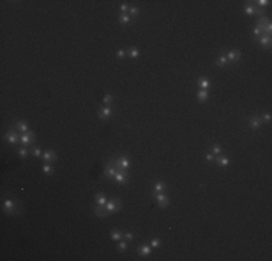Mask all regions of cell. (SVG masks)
Returning a JSON list of instances; mask_svg holds the SVG:
<instances>
[{"mask_svg": "<svg viewBox=\"0 0 272 261\" xmlns=\"http://www.w3.org/2000/svg\"><path fill=\"white\" fill-rule=\"evenodd\" d=\"M120 206H122V203H120V199H112V200H107V203H106V206H104V209H106V212L110 215V213H116L117 210L120 209Z\"/></svg>", "mask_w": 272, "mask_h": 261, "instance_id": "1", "label": "cell"}, {"mask_svg": "<svg viewBox=\"0 0 272 261\" xmlns=\"http://www.w3.org/2000/svg\"><path fill=\"white\" fill-rule=\"evenodd\" d=\"M4 138H6L7 142H10L12 145H16L17 142L20 141V137L17 135L15 131H12V129H10V131H7V134H6V137H4Z\"/></svg>", "mask_w": 272, "mask_h": 261, "instance_id": "2", "label": "cell"}, {"mask_svg": "<svg viewBox=\"0 0 272 261\" xmlns=\"http://www.w3.org/2000/svg\"><path fill=\"white\" fill-rule=\"evenodd\" d=\"M116 167H115V161L113 162H109L107 165H106V168H104V175L107 177V178H112L115 174H116Z\"/></svg>", "mask_w": 272, "mask_h": 261, "instance_id": "3", "label": "cell"}, {"mask_svg": "<svg viewBox=\"0 0 272 261\" xmlns=\"http://www.w3.org/2000/svg\"><path fill=\"white\" fill-rule=\"evenodd\" d=\"M151 252H152V247H151V244H142V245L139 247V255H142V257H148V255H151Z\"/></svg>", "mask_w": 272, "mask_h": 261, "instance_id": "4", "label": "cell"}, {"mask_svg": "<svg viewBox=\"0 0 272 261\" xmlns=\"http://www.w3.org/2000/svg\"><path fill=\"white\" fill-rule=\"evenodd\" d=\"M245 13H246V15H255V13L262 15V10L258 9V7L253 6V4H246V6H245Z\"/></svg>", "mask_w": 272, "mask_h": 261, "instance_id": "5", "label": "cell"}, {"mask_svg": "<svg viewBox=\"0 0 272 261\" xmlns=\"http://www.w3.org/2000/svg\"><path fill=\"white\" fill-rule=\"evenodd\" d=\"M112 113H113V112H112L110 106H103L102 109L99 110V116H100V119H107Z\"/></svg>", "mask_w": 272, "mask_h": 261, "instance_id": "6", "label": "cell"}, {"mask_svg": "<svg viewBox=\"0 0 272 261\" xmlns=\"http://www.w3.org/2000/svg\"><path fill=\"white\" fill-rule=\"evenodd\" d=\"M34 134H31V132H28V134H23L22 137H20V142L23 144V145H29V144H32L34 142Z\"/></svg>", "mask_w": 272, "mask_h": 261, "instance_id": "7", "label": "cell"}, {"mask_svg": "<svg viewBox=\"0 0 272 261\" xmlns=\"http://www.w3.org/2000/svg\"><path fill=\"white\" fill-rule=\"evenodd\" d=\"M42 160H44V161H47V162H51V161H54V160H57V154H55V151H51V150L45 151V152L42 154Z\"/></svg>", "mask_w": 272, "mask_h": 261, "instance_id": "8", "label": "cell"}, {"mask_svg": "<svg viewBox=\"0 0 272 261\" xmlns=\"http://www.w3.org/2000/svg\"><path fill=\"white\" fill-rule=\"evenodd\" d=\"M3 208H4V212L6 213H12L15 210V202L12 199H6L4 203H3Z\"/></svg>", "mask_w": 272, "mask_h": 261, "instance_id": "9", "label": "cell"}, {"mask_svg": "<svg viewBox=\"0 0 272 261\" xmlns=\"http://www.w3.org/2000/svg\"><path fill=\"white\" fill-rule=\"evenodd\" d=\"M113 178H115L117 183H120V184H125V183H127V174L122 173V171H116V174L113 175Z\"/></svg>", "mask_w": 272, "mask_h": 261, "instance_id": "10", "label": "cell"}, {"mask_svg": "<svg viewBox=\"0 0 272 261\" xmlns=\"http://www.w3.org/2000/svg\"><path fill=\"white\" fill-rule=\"evenodd\" d=\"M259 44H261V45H263V47H269V45H271V36H269V35L262 34L261 36H259Z\"/></svg>", "mask_w": 272, "mask_h": 261, "instance_id": "11", "label": "cell"}, {"mask_svg": "<svg viewBox=\"0 0 272 261\" xmlns=\"http://www.w3.org/2000/svg\"><path fill=\"white\" fill-rule=\"evenodd\" d=\"M226 58H227V61H232V63H235V61H238L239 58H240V52L230 51L227 55H226Z\"/></svg>", "mask_w": 272, "mask_h": 261, "instance_id": "12", "label": "cell"}, {"mask_svg": "<svg viewBox=\"0 0 272 261\" xmlns=\"http://www.w3.org/2000/svg\"><path fill=\"white\" fill-rule=\"evenodd\" d=\"M261 123H262V121H261V118H259V116H252V118H251V121H249V125H251L253 129H258V128L261 126Z\"/></svg>", "mask_w": 272, "mask_h": 261, "instance_id": "13", "label": "cell"}, {"mask_svg": "<svg viewBox=\"0 0 272 261\" xmlns=\"http://www.w3.org/2000/svg\"><path fill=\"white\" fill-rule=\"evenodd\" d=\"M96 203H97V206H106V203H107V199H106V196H104V194H102V193L96 194Z\"/></svg>", "mask_w": 272, "mask_h": 261, "instance_id": "14", "label": "cell"}, {"mask_svg": "<svg viewBox=\"0 0 272 261\" xmlns=\"http://www.w3.org/2000/svg\"><path fill=\"white\" fill-rule=\"evenodd\" d=\"M94 213H96V216H99V218H106L109 213L106 212V209H104V206H97V208L94 209Z\"/></svg>", "mask_w": 272, "mask_h": 261, "instance_id": "15", "label": "cell"}, {"mask_svg": "<svg viewBox=\"0 0 272 261\" xmlns=\"http://www.w3.org/2000/svg\"><path fill=\"white\" fill-rule=\"evenodd\" d=\"M16 129L17 131H20V132H23V134H28L29 132V126L25 123V122H17L16 123Z\"/></svg>", "mask_w": 272, "mask_h": 261, "instance_id": "16", "label": "cell"}, {"mask_svg": "<svg viewBox=\"0 0 272 261\" xmlns=\"http://www.w3.org/2000/svg\"><path fill=\"white\" fill-rule=\"evenodd\" d=\"M122 238H123V234H122L120 231H112V232H110V239H112V241H119Z\"/></svg>", "mask_w": 272, "mask_h": 261, "instance_id": "17", "label": "cell"}, {"mask_svg": "<svg viewBox=\"0 0 272 261\" xmlns=\"http://www.w3.org/2000/svg\"><path fill=\"white\" fill-rule=\"evenodd\" d=\"M119 22L122 23V25H127V23L130 22V16H129V13H120Z\"/></svg>", "mask_w": 272, "mask_h": 261, "instance_id": "18", "label": "cell"}, {"mask_svg": "<svg viewBox=\"0 0 272 261\" xmlns=\"http://www.w3.org/2000/svg\"><path fill=\"white\" fill-rule=\"evenodd\" d=\"M217 164H219L220 167H227V165L230 164V160H229L227 157H219V158H217Z\"/></svg>", "mask_w": 272, "mask_h": 261, "instance_id": "19", "label": "cell"}, {"mask_svg": "<svg viewBox=\"0 0 272 261\" xmlns=\"http://www.w3.org/2000/svg\"><path fill=\"white\" fill-rule=\"evenodd\" d=\"M164 189H165V184H164L162 181L155 183V186H153V194H155V193H161V191H164Z\"/></svg>", "mask_w": 272, "mask_h": 261, "instance_id": "20", "label": "cell"}, {"mask_svg": "<svg viewBox=\"0 0 272 261\" xmlns=\"http://www.w3.org/2000/svg\"><path fill=\"white\" fill-rule=\"evenodd\" d=\"M197 97H198L200 102H205V100L208 99V91H207V90H200L198 94H197Z\"/></svg>", "mask_w": 272, "mask_h": 261, "instance_id": "21", "label": "cell"}, {"mask_svg": "<svg viewBox=\"0 0 272 261\" xmlns=\"http://www.w3.org/2000/svg\"><path fill=\"white\" fill-rule=\"evenodd\" d=\"M198 86L201 87V90H207V88L210 87V81H208L207 78H204L203 77V78H200V80H198Z\"/></svg>", "mask_w": 272, "mask_h": 261, "instance_id": "22", "label": "cell"}, {"mask_svg": "<svg viewBox=\"0 0 272 261\" xmlns=\"http://www.w3.org/2000/svg\"><path fill=\"white\" fill-rule=\"evenodd\" d=\"M229 61H227V58H226V55H220L217 60H216V64L219 65V67H223V65H226Z\"/></svg>", "mask_w": 272, "mask_h": 261, "instance_id": "23", "label": "cell"}, {"mask_svg": "<svg viewBox=\"0 0 272 261\" xmlns=\"http://www.w3.org/2000/svg\"><path fill=\"white\" fill-rule=\"evenodd\" d=\"M155 199H156V202H158V203H161V202H165V200L168 199V196H167V194H164V193L161 191V193H155Z\"/></svg>", "mask_w": 272, "mask_h": 261, "instance_id": "24", "label": "cell"}, {"mask_svg": "<svg viewBox=\"0 0 272 261\" xmlns=\"http://www.w3.org/2000/svg\"><path fill=\"white\" fill-rule=\"evenodd\" d=\"M103 103H104V106H110V104L113 103V96L112 94H104V97H103Z\"/></svg>", "mask_w": 272, "mask_h": 261, "instance_id": "25", "label": "cell"}, {"mask_svg": "<svg viewBox=\"0 0 272 261\" xmlns=\"http://www.w3.org/2000/svg\"><path fill=\"white\" fill-rule=\"evenodd\" d=\"M52 165L49 164V162H45L44 165H42V173L44 174H52Z\"/></svg>", "mask_w": 272, "mask_h": 261, "instance_id": "26", "label": "cell"}, {"mask_svg": "<svg viewBox=\"0 0 272 261\" xmlns=\"http://www.w3.org/2000/svg\"><path fill=\"white\" fill-rule=\"evenodd\" d=\"M129 55H130V58H137V57H139V50H137L136 47L129 48Z\"/></svg>", "mask_w": 272, "mask_h": 261, "instance_id": "27", "label": "cell"}, {"mask_svg": "<svg viewBox=\"0 0 272 261\" xmlns=\"http://www.w3.org/2000/svg\"><path fill=\"white\" fill-rule=\"evenodd\" d=\"M271 32H272V23L271 22H268V23L265 25V28H263V34L271 36Z\"/></svg>", "mask_w": 272, "mask_h": 261, "instance_id": "28", "label": "cell"}, {"mask_svg": "<svg viewBox=\"0 0 272 261\" xmlns=\"http://www.w3.org/2000/svg\"><path fill=\"white\" fill-rule=\"evenodd\" d=\"M17 155L20 157V158H26L28 157V150L26 148H19L17 150Z\"/></svg>", "mask_w": 272, "mask_h": 261, "instance_id": "29", "label": "cell"}, {"mask_svg": "<svg viewBox=\"0 0 272 261\" xmlns=\"http://www.w3.org/2000/svg\"><path fill=\"white\" fill-rule=\"evenodd\" d=\"M117 249H119L120 252L126 251V249H127V242H126V241H120L119 245H117Z\"/></svg>", "mask_w": 272, "mask_h": 261, "instance_id": "30", "label": "cell"}, {"mask_svg": "<svg viewBox=\"0 0 272 261\" xmlns=\"http://www.w3.org/2000/svg\"><path fill=\"white\" fill-rule=\"evenodd\" d=\"M213 154L217 157L221 154V147L220 145H213Z\"/></svg>", "mask_w": 272, "mask_h": 261, "instance_id": "31", "label": "cell"}, {"mask_svg": "<svg viewBox=\"0 0 272 261\" xmlns=\"http://www.w3.org/2000/svg\"><path fill=\"white\" fill-rule=\"evenodd\" d=\"M139 15V9L137 7H130L129 9V16H137Z\"/></svg>", "mask_w": 272, "mask_h": 261, "instance_id": "32", "label": "cell"}, {"mask_svg": "<svg viewBox=\"0 0 272 261\" xmlns=\"http://www.w3.org/2000/svg\"><path fill=\"white\" fill-rule=\"evenodd\" d=\"M205 160H207L208 162H211V161L216 160V155H214L213 152H205Z\"/></svg>", "mask_w": 272, "mask_h": 261, "instance_id": "33", "label": "cell"}, {"mask_svg": "<svg viewBox=\"0 0 272 261\" xmlns=\"http://www.w3.org/2000/svg\"><path fill=\"white\" fill-rule=\"evenodd\" d=\"M255 3H258V6H261V7H266V6L269 4V1H268V0H258V1H255Z\"/></svg>", "mask_w": 272, "mask_h": 261, "instance_id": "34", "label": "cell"}, {"mask_svg": "<svg viewBox=\"0 0 272 261\" xmlns=\"http://www.w3.org/2000/svg\"><path fill=\"white\" fill-rule=\"evenodd\" d=\"M123 237H125L126 241H132V239H133V234H132V232H125Z\"/></svg>", "mask_w": 272, "mask_h": 261, "instance_id": "35", "label": "cell"}, {"mask_svg": "<svg viewBox=\"0 0 272 261\" xmlns=\"http://www.w3.org/2000/svg\"><path fill=\"white\" fill-rule=\"evenodd\" d=\"M261 121L262 122H271V113H265V115H262Z\"/></svg>", "mask_w": 272, "mask_h": 261, "instance_id": "36", "label": "cell"}, {"mask_svg": "<svg viewBox=\"0 0 272 261\" xmlns=\"http://www.w3.org/2000/svg\"><path fill=\"white\" fill-rule=\"evenodd\" d=\"M159 245H161V241H159V239H156V238L151 241V247H152V248H158Z\"/></svg>", "mask_w": 272, "mask_h": 261, "instance_id": "37", "label": "cell"}, {"mask_svg": "<svg viewBox=\"0 0 272 261\" xmlns=\"http://www.w3.org/2000/svg\"><path fill=\"white\" fill-rule=\"evenodd\" d=\"M120 10H122V13H127L129 12V6L126 3H123V4H120Z\"/></svg>", "mask_w": 272, "mask_h": 261, "instance_id": "38", "label": "cell"}, {"mask_svg": "<svg viewBox=\"0 0 272 261\" xmlns=\"http://www.w3.org/2000/svg\"><path fill=\"white\" fill-rule=\"evenodd\" d=\"M32 154H34L35 157H42V154H44V152H42L39 148H34V150H32Z\"/></svg>", "mask_w": 272, "mask_h": 261, "instance_id": "39", "label": "cell"}, {"mask_svg": "<svg viewBox=\"0 0 272 261\" xmlns=\"http://www.w3.org/2000/svg\"><path fill=\"white\" fill-rule=\"evenodd\" d=\"M262 34H263V32H262V29H261L259 26H256L255 29H253V35H255V36H258V38H259Z\"/></svg>", "mask_w": 272, "mask_h": 261, "instance_id": "40", "label": "cell"}, {"mask_svg": "<svg viewBox=\"0 0 272 261\" xmlns=\"http://www.w3.org/2000/svg\"><path fill=\"white\" fill-rule=\"evenodd\" d=\"M158 205H159V208H167V206L170 205V200L167 199L165 202H161V203H158Z\"/></svg>", "mask_w": 272, "mask_h": 261, "instance_id": "41", "label": "cell"}, {"mask_svg": "<svg viewBox=\"0 0 272 261\" xmlns=\"http://www.w3.org/2000/svg\"><path fill=\"white\" fill-rule=\"evenodd\" d=\"M123 57H125V51H123V50H119V51H117V58H123Z\"/></svg>", "mask_w": 272, "mask_h": 261, "instance_id": "42", "label": "cell"}]
</instances>
